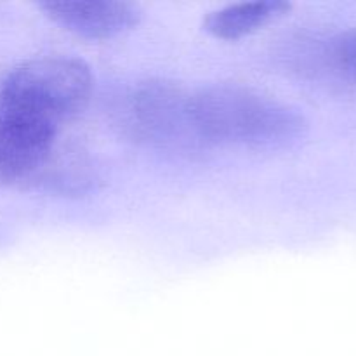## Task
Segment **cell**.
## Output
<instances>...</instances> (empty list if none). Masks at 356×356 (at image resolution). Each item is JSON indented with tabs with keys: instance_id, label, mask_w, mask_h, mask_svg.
<instances>
[{
	"instance_id": "6da1fadb",
	"label": "cell",
	"mask_w": 356,
	"mask_h": 356,
	"mask_svg": "<svg viewBox=\"0 0 356 356\" xmlns=\"http://www.w3.org/2000/svg\"><path fill=\"white\" fill-rule=\"evenodd\" d=\"M193 117L205 145L282 148L306 131L299 110L240 83H216L191 92Z\"/></svg>"
},
{
	"instance_id": "7a4b0ae2",
	"label": "cell",
	"mask_w": 356,
	"mask_h": 356,
	"mask_svg": "<svg viewBox=\"0 0 356 356\" xmlns=\"http://www.w3.org/2000/svg\"><path fill=\"white\" fill-rule=\"evenodd\" d=\"M90 90L92 73L82 59L45 56L10 72L0 86V96L61 125L86 108Z\"/></svg>"
},
{
	"instance_id": "3957f363",
	"label": "cell",
	"mask_w": 356,
	"mask_h": 356,
	"mask_svg": "<svg viewBox=\"0 0 356 356\" xmlns=\"http://www.w3.org/2000/svg\"><path fill=\"white\" fill-rule=\"evenodd\" d=\"M122 124L132 139L169 152L205 146L193 117L191 92L170 80L139 82L127 94Z\"/></svg>"
},
{
	"instance_id": "277c9868",
	"label": "cell",
	"mask_w": 356,
	"mask_h": 356,
	"mask_svg": "<svg viewBox=\"0 0 356 356\" xmlns=\"http://www.w3.org/2000/svg\"><path fill=\"white\" fill-rule=\"evenodd\" d=\"M59 125L0 96V181L37 177L54 153Z\"/></svg>"
},
{
	"instance_id": "5b68a950",
	"label": "cell",
	"mask_w": 356,
	"mask_h": 356,
	"mask_svg": "<svg viewBox=\"0 0 356 356\" xmlns=\"http://www.w3.org/2000/svg\"><path fill=\"white\" fill-rule=\"evenodd\" d=\"M52 21L86 38H113L136 26L138 7L111 0H65L40 3Z\"/></svg>"
},
{
	"instance_id": "8992f818",
	"label": "cell",
	"mask_w": 356,
	"mask_h": 356,
	"mask_svg": "<svg viewBox=\"0 0 356 356\" xmlns=\"http://www.w3.org/2000/svg\"><path fill=\"white\" fill-rule=\"evenodd\" d=\"M291 7V3L282 0L233 3L209 14L205 19V30L221 40H238L284 16Z\"/></svg>"
},
{
	"instance_id": "52a82bcc",
	"label": "cell",
	"mask_w": 356,
	"mask_h": 356,
	"mask_svg": "<svg viewBox=\"0 0 356 356\" xmlns=\"http://www.w3.org/2000/svg\"><path fill=\"white\" fill-rule=\"evenodd\" d=\"M329 63L339 75L356 83V28L337 35L329 45Z\"/></svg>"
}]
</instances>
